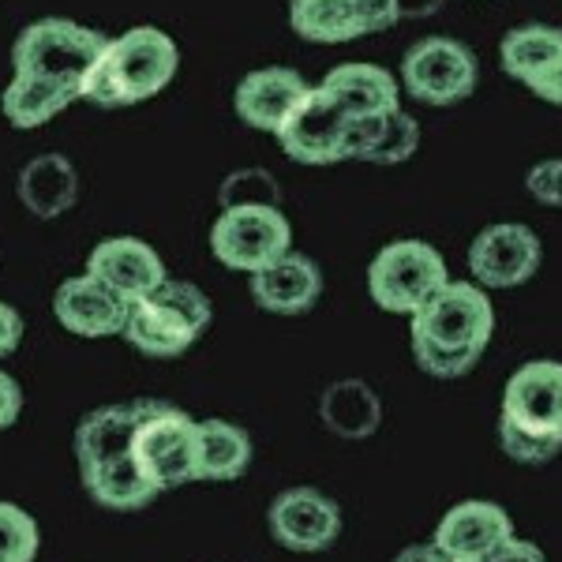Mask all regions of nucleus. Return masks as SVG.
<instances>
[{"label": "nucleus", "instance_id": "obj_16", "mask_svg": "<svg viewBox=\"0 0 562 562\" xmlns=\"http://www.w3.org/2000/svg\"><path fill=\"white\" fill-rule=\"evenodd\" d=\"M506 540H514L510 514L498 503H484V498L458 503L454 510L442 514L439 529H435V543L458 562H480Z\"/></svg>", "mask_w": 562, "mask_h": 562}, {"label": "nucleus", "instance_id": "obj_5", "mask_svg": "<svg viewBox=\"0 0 562 562\" xmlns=\"http://www.w3.org/2000/svg\"><path fill=\"white\" fill-rule=\"evenodd\" d=\"M135 405V465L158 492H173L199 480V420L158 397Z\"/></svg>", "mask_w": 562, "mask_h": 562}, {"label": "nucleus", "instance_id": "obj_17", "mask_svg": "<svg viewBox=\"0 0 562 562\" xmlns=\"http://www.w3.org/2000/svg\"><path fill=\"white\" fill-rule=\"evenodd\" d=\"M251 296L262 312L274 315H304L319 304L323 296V270L319 262L304 251L289 248L285 256L251 274Z\"/></svg>", "mask_w": 562, "mask_h": 562}, {"label": "nucleus", "instance_id": "obj_18", "mask_svg": "<svg viewBox=\"0 0 562 562\" xmlns=\"http://www.w3.org/2000/svg\"><path fill=\"white\" fill-rule=\"evenodd\" d=\"M87 270L94 278H102L105 285H113L128 301H143L154 289L166 281V262L147 240L139 237H109L90 251Z\"/></svg>", "mask_w": 562, "mask_h": 562}, {"label": "nucleus", "instance_id": "obj_12", "mask_svg": "<svg viewBox=\"0 0 562 562\" xmlns=\"http://www.w3.org/2000/svg\"><path fill=\"white\" fill-rule=\"evenodd\" d=\"M540 237L521 222H495L476 233L469 248V270L484 289H518L540 270Z\"/></svg>", "mask_w": 562, "mask_h": 562}, {"label": "nucleus", "instance_id": "obj_10", "mask_svg": "<svg viewBox=\"0 0 562 562\" xmlns=\"http://www.w3.org/2000/svg\"><path fill=\"white\" fill-rule=\"evenodd\" d=\"M397 83L420 105H458L476 90L480 65L465 42L431 34L405 49Z\"/></svg>", "mask_w": 562, "mask_h": 562}, {"label": "nucleus", "instance_id": "obj_8", "mask_svg": "<svg viewBox=\"0 0 562 562\" xmlns=\"http://www.w3.org/2000/svg\"><path fill=\"white\" fill-rule=\"evenodd\" d=\"M447 281V259L428 240L386 244L368 267L371 301L390 315H416Z\"/></svg>", "mask_w": 562, "mask_h": 562}, {"label": "nucleus", "instance_id": "obj_21", "mask_svg": "<svg viewBox=\"0 0 562 562\" xmlns=\"http://www.w3.org/2000/svg\"><path fill=\"white\" fill-rule=\"evenodd\" d=\"M420 150V124L402 105L390 113L352 121V161L368 166H402Z\"/></svg>", "mask_w": 562, "mask_h": 562}, {"label": "nucleus", "instance_id": "obj_14", "mask_svg": "<svg viewBox=\"0 0 562 562\" xmlns=\"http://www.w3.org/2000/svg\"><path fill=\"white\" fill-rule=\"evenodd\" d=\"M132 301L121 296L102 278L87 274L60 281L57 296H53V315L76 338H109V334H124Z\"/></svg>", "mask_w": 562, "mask_h": 562}, {"label": "nucleus", "instance_id": "obj_7", "mask_svg": "<svg viewBox=\"0 0 562 562\" xmlns=\"http://www.w3.org/2000/svg\"><path fill=\"white\" fill-rule=\"evenodd\" d=\"M109 38L94 26L76 20H38L15 38L12 45V68L20 76H42L53 83L83 94V83L102 57Z\"/></svg>", "mask_w": 562, "mask_h": 562}, {"label": "nucleus", "instance_id": "obj_24", "mask_svg": "<svg viewBox=\"0 0 562 562\" xmlns=\"http://www.w3.org/2000/svg\"><path fill=\"white\" fill-rule=\"evenodd\" d=\"M251 465L248 431L229 420H199V480L225 484L240 480Z\"/></svg>", "mask_w": 562, "mask_h": 562}, {"label": "nucleus", "instance_id": "obj_13", "mask_svg": "<svg viewBox=\"0 0 562 562\" xmlns=\"http://www.w3.org/2000/svg\"><path fill=\"white\" fill-rule=\"evenodd\" d=\"M270 537L289 551H326L341 537V510L330 495L315 487H289L270 503Z\"/></svg>", "mask_w": 562, "mask_h": 562}, {"label": "nucleus", "instance_id": "obj_1", "mask_svg": "<svg viewBox=\"0 0 562 562\" xmlns=\"http://www.w3.org/2000/svg\"><path fill=\"white\" fill-rule=\"evenodd\" d=\"M413 319V357L435 379L469 375L495 330V307L476 281H447Z\"/></svg>", "mask_w": 562, "mask_h": 562}, {"label": "nucleus", "instance_id": "obj_32", "mask_svg": "<svg viewBox=\"0 0 562 562\" xmlns=\"http://www.w3.org/2000/svg\"><path fill=\"white\" fill-rule=\"evenodd\" d=\"M480 562H548V559H543V551L537 548V543H529V540H506V543H498L492 555H484Z\"/></svg>", "mask_w": 562, "mask_h": 562}, {"label": "nucleus", "instance_id": "obj_26", "mask_svg": "<svg viewBox=\"0 0 562 562\" xmlns=\"http://www.w3.org/2000/svg\"><path fill=\"white\" fill-rule=\"evenodd\" d=\"M76 90L53 83V79H42V76H20L15 71L12 83L4 87V116L12 121V128H42L45 121H53L57 113L76 102Z\"/></svg>", "mask_w": 562, "mask_h": 562}, {"label": "nucleus", "instance_id": "obj_35", "mask_svg": "<svg viewBox=\"0 0 562 562\" xmlns=\"http://www.w3.org/2000/svg\"><path fill=\"white\" fill-rule=\"evenodd\" d=\"M442 0H397V12H402V20H424V15L439 12Z\"/></svg>", "mask_w": 562, "mask_h": 562}, {"label": "nucleus", "instance_id": "obj_28", "mask_svg": "<svg viewBox=\"0 0 562 562\" xmlns=\"http://www.w3.org/2000/svg\"><path fill=\"white\" fill-rule=\"evenodd\" d=\"M525 188L543 206H562V158H543L525 173Z\"/></svg>", "mask_w": 562, "mask_h": 562}, {"label": "nucleus", "instance_id": "obj_19", "mask_svg": "<svg viewBox=\"0 0 562 562\" xmlns=\"http://www.w3.org/2000/svg\"><path fill=\"white\" fill-rule=\"evenodd\" d=\"M15 195L20 203L42 222H53L65 211H71L79 199V173L65 154H38L20 169L15 180Z\"/></svg>", "mask_w": 562, "mask_h": 562}, {"label": "nucleus", "instance_id": "obj_33", "mask_svg": "<svg viewBox=\"0 0 562 562\" xmlns=\"http://www.w3.org/2000/svg\"><path fill=\"white\" fill-rule=\"evenodd\" d=\"M529 90L540 98V102H548V105H562V57H559L555 65H551L548 71H543L540 79H532Z\"/></svg>", "mask_w": 562, "mask_h": 562}, {"label": "nucleus", "instance_id": "obj_29", "mask_svg": "<svg viewBox=\"0 0 562 562\" xmlns=\"http://www.w3.org/2000/svg\"><path fill=\"white\" fill-rule=\"evenodd\" d=\"M357 8H360V23H364V38L368 34H383L390 26L402 23L397 0H357Z\"/></svg>", "mask_w": 562, "mask_h": 562}, {"label": "nucleus", "instance_id": "obj_2", "mask_svg": "<svg viewBox=\"0 0 562 562\" xmlns=\"http://www.w3.org/2000/svg\"><path fill=\"white\" fill-rule=\"evenodd\" d=\"M135 405H102L76 428V461L87 495L105 510H143L161 492L135 465Z\"/></svg>", "mask_w": 562, "mask_h": 562}, {"label": "nucleus", "instance_id": "obj_22", "mask_svg": "<svg viewBox=\"0 0 562 562\" xmlns=\"http://www.w3.org/2000/svg\"><path fill=\"white\" fill-rule=\"evenodd\" d=\"M562 57V31L548 23H525L503 34L498 42V65L510 79L529 87Z\"/></svg>", "mask_w": 562, "mask_h": 562}, {"label": "nucleus", "instance_id": "obj_3", "mask_svg": "<svg viewBox=\"0 0 562 562\" xmlns=\"http://www.w3.org/2000/svg\"><path fill=\"white\" fill-rule=\"evenodd\" d=\"M177 68L180 49L166 31H158V26H132L121 38H109L102 57L90 68L79 98H87V102L102 109L139 105L173 83Z\"/></svg>", "mask_w": 562, "mask_h": 562}, {"label": "nucleus", "instance_id": "obj_30", "mask_svg": "<svg viewBox=\"0 0 562 562\" xmlns=\"http://www.w3.org/2000/svg\"><path fill=\"white\" fill-rule=\"evenodd\" d=\"M23 413V390L8 371H0V431L12 428Z\"/></svg>", "mask_w": 562, "mask_h": 562}, {"label": "nucleus", "instance_id": "obj_23", "mask_svg": "<svg viewBox=\"0 0 562 562\" xmlns=\"http://www.w3.org/2000/svg\"><path fill=\"white\" fill-rule=\"evenodd\" d=\"M289 26L304 42L341 45L364 38L357 0H289Z\"/></svg>", "mask_w": 562, "mask_h": 562}, {"label": "nucleus", "instance_id": "obj_25", "mask_svg": "<svg viewBox=\"0 0 562 562\" xmlns=\"http://www.w3.org/2000/svg\"><path fill=\"white\" fill-rule=\"evenodd\" d=\"M323 424L341 439H364L383 420V405H379L375 390L364 379H341L323 394Z\"/></svg>", "mask_w": 562, "mask_h": 562}, {"label": "nucleus", "instance_id": "obj_6", "mask_svg": "<svg viewBox=\"0 0 562 562\" xmlns=\"http://www.w3.org/2000/svg\"><path fill=\"white\" fill-rule=\"evenodd\" d=\"M214 307L211 296L192 281H161L150 296L132 304L128 323H124V338L132 349L147 352V357L169 360L180 357L199 334L211 326Z\"/></svg>", "mask_w": 562, "mask_h": 562}, {"label": "nucleus", "instance_id": "obj_15", "mask_svg": "<svg viewBox=\"0 0 562 562\" xmlns=\"http://www.w3.org/2000/svg\"><path fill=\"white\" fill-rule=\"evenodd\" d=\"M307 90L312 87H307L301 71H293V68H281V65L256 68L240 79L237 90H233V109H237V116L248 128L278 135L281 124L289 121V113L304 102Z\"/></svg>", "mask_w": 562, "mask_h": 562}, {"label": "nucleus", "instance_id": "obj_34", "mask_svg": "<svg viewBox=\"0 0 562 562\" xmlns=\"http://www.w3.org/2000/svg\"><path fill=\"white\" fill-rule=\"evenodd\" d=\"M394 562H458V559L447 555V551L431 540V543H413V548H405Z\"/></svg>", "mask_w": 562, "mask_h": 562}, {"label": "nucleus", "instance_id": "obj_20", "mask_svg": "<svg viewBox=\"0 0 562 562\" xmlns=\"http://www.w3.org/2000/svg\"><path fill=\"white\" fill-rule=\"evenodd\" d=\"M319 87L352 116H375L402 105V83L386 68L364 65V60L330 68Z\"/></svg>", "mask_w": 562, "mask_h": 562}, {"label": "nucleus", "instance_id": "obj_11", "mask_svg": "<svg viewBox=\"0 0 562 562\" xmlns=\"http://www.w3.org/2000/svg\"><path fill=\"white\" fill-rule=\"evenodd\" d=\"M352 121L357 116L346 113L323 87H312L274 139L281 143L285 158L301 166H338L352 158Z\"/></svg>", "mask_w": 562, "mask_h": 562}, {"label": "nucleus", "instance_id": "obj_31", "mask_svg": "<svg viewBox=\"0 0 562 562\" xmlns=\"http://www.w3.org/2000/svg\"><path fill=\"white\" fill-rule=\"evenodd\" d=\"M23 341V315L0 301V357H12Z\"/></svg>", "mask_w": 562, "mask_h": 562}, {"label": "nucleus", "instance_id": "obj_9", "mask_svg": "<svg viewBox=\"0 0 562 562\" xmlns=\"http://www.w3.org/2000/svg\"><path fill=\"white\" fill-rule=\"evenodd\" d=\"M293 248V225L278 203H233L211 229V251L222 267L259 274Z\"/></svg>", "mask_w": 562, "mask_h": 562}, {"label": "nucleus", "instance_id": "obj_4", "mask_svg": "<svg viewBox=\"0 0 562 562\" xmlns=\"http://www.w3.org/2000/svg\"><path fill=\"white\" fill-rule=\"evenodd\" d=\"M503 450L521 465H543L562 450V364L532 360L503 390Z\"/></svg>", "mask_w": 562, "mask_h": 562}, {"label": "nucleus", "instance_id": "obj_27", "mask_svg": "<svg viewBox=\"0 0 562 562\" xmlns=\"http://www.w3.org/2000/svg\"><path fill=\"white\" fill-rule=\"evenodd\" d=\"M38 521L15 503H0V562H34Z\"/></svg>", "mask_w": 562, "mask_h": 562}]
</instances>
